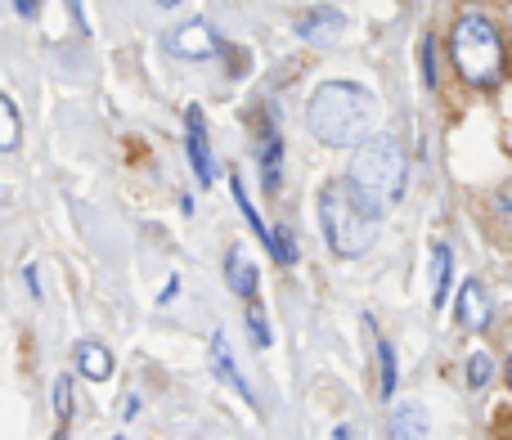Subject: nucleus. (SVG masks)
Segmentation results:
<instances>
[{"mask_svg": "<svg viewBox=\"0 0 512 440\" xmlns=\"http://www.w3.org/2000/svg\"><path fill=\"white\" fill-rule=\"evenodd\" d=\"M450 54L454 68L463 72V81L472 86H495L504 77V41H499V27L486 14H463L450 32Z\"/></svg>", "mask_w": 512, "mask_h": 440, "instance_id": "7ed1b4c3", "label": "nucleus"}, {"mask_svg": "<svg viewBox=\"0 0 512 440\" xmlns=\"http://www.w3.org/2000/svg\"><path fill=\"white\" fill-rule=\"evenodd\" d=\"M225 279H230V288L239 292L243 301L256 297V265L243 247H230V256H225Z\"/></svg>", "mask_w": 512, "mask_h": 440, "instance_id": "f8f14e48", "label": "nucleus"}, {"mask_svg": "<svg viewBox=\"0 0 512 440\" xmlns=\"http://www.w3.org/2000/svg\"><path fill=\"white\" fill-rule=\"evenodd\" d=\"M212 369L221 373V382H225V387H234L243 400H248V405L256 400V396H252V387H248V382H243L239 364H234V355H230V342H225V333H216V337H212Z\"/></svg>", "mask_w": 512, "mask_h": 440, "instance_id": "9b49d317", "label": "nucleus"}, {"mask_svg": "<svg viewBox=\"0 0 512 440\" xmlns=\"http://www.w3.org/2000/svg\"><path fill=\"white\" fill-rule=\"evenodd\" d=\"M158 5H180V0H158Z\"/></svg>", "mask_w": 512, "mask_h": 440, "instance_id": "c85d7f7f", "label": "nucleus"}, {"mask_svg": "<svg viewBox=\"0 0 512 440\" xmlns=\"http://www.w3.org/2000/svg\"><path fill=\"white\" fill-rule=\"evenodd\" d=\"M77 373L81 378H90V382H104V378H113V351H108L104 342H77Z\"/></svg>", "mask_w": 512, "mask_h": 440, "instance_id": "9d476101", "label": "nucleus"}, {"mask_svg": "<svg viewBox=\"0 0 512 440\" xmlns=\"http://www.w3.org/2000/svg\"><path fill=\"white\" fill-rule=\"evenodd\" d=\"M18 14H23V18H36V14H41V0H18Z\"/></svg>", "mask_w": 512, "mask_h": 440, "instance_id": "393cba45", "label": "nucleus"}, {"mask_svg": "<svg viewBox=\"0 0 512 440\" xmlns=\"http://www.w3.org/2000/svg\"><path fill=\"white\" fill-rule=\"evenodd\" d=\"M454 310H459V324L468 328V333H481V328L490 324V315H495V301H490V292L481 288L477 279H468L459 288V306Z\"/></svg>", "mask_w": 512, "mask_h": 440, "instance_id": "0eeeda50", "label": "nucleus"}, {"mask_svg": "<svg viewBox=\"0 0 512 440\" xmlns=\"http://www.w3.org/2000/svg\"><path fill=\"white\" fill-rule=\"evenodd\" d=\"M0 122H5V140H0V149L14 153L18 149V131H23V126H18V108H14V99L9 95H0Z\"/></svg>", "mask_w": 512, "mask_h": 440, "instance_id": "f3484780", "label": "nucleus"}, {"mask_svg": "<svg viewBox=\"0 0 512 440\" xmlns=\"http://www.w3.org/2000/svg\"><path fill=\"white\" fill-rule=\"evenodd\" d=\"M261 185H265V194H279V180H283V140H279V131H274V122L270 117H261Z\"/></svg>", "mask_w": 512, "mask_h": 440, "instance_id": "6e6552de", "label": "nucleus"}, {"mask_svg": "<svg viewBox=\"0 0 512 440\" xmlns=\"http://www.w3.org/2000/svg\"><path fill=\"white\" fill-rule=\"evenodd\" d=\"M490 378H495V360H490L486 351H477L468 360V382H472V387H486Z\"/></svg>", "mask_w": 512, "mask_h": 440, "instance_id": "412c9836", "label": "nucleus"}, {"mask_svg": "<svg viewBox=\"0 0 512 440\" xmlns=\"http://www.w3.org/2000/svg\"><path fill=\"white\" fill-rule=\"evenodd\" d=\"M248 333H252L256 346H270L274 342V333H270V324H265V315H261V306H256V301H248Z\"/></svg>", "mask_w": 512, "mask_h": 440, "instance_id": "4be33fe9", "label": "nucleus"}, {"mask_svg": "<svg viewBox=\"0 0 512 440\" xmlns=\"http://www.w3.org/2000/svg\"><path fill=\"white\" fill-rule=\"evenodd\" d=\"M72 409H77V396H72V378H59V382H54V414H59V423H68Z\"/></svg>", "mask_w": 512, "mask_h": 440, "instance_id": "aec40b11", "label": "nucleus"}, {"mask_svg": "<svg viewBox=\"0 0 512 440\" xmlns=\"http://www.w3.org/2000/svg\"><path fill=\"white\" fill-rule=\"evenodd\" d=\"M495 203H499V212H504V216L512 220V185L499 189V198H495Z\"/></svg>", "mask_w": 512, "mask_h": 440, "instance_id": "b1692460", "label": "nucleus"}, {"mask_svg": "<svg viewBox=\"0 0 512 440\" xmlns=\"http://www.w3.org/2000/svg\"><path fill=\"white\" fill-rule=\"evenodd\" d=\"M378 122V99L355 81H328L310 95L306 104V126L315 140L333 144V149H351Z\"/></svg>", "mask_w": 512, "mask_h": 440, "instance_id": "f257e3e1", "label": "nucleus"}, {"mask_svg": "<svg viewBox=\"0 0 512 440\" xmlns=\"http://www.w3.org/2000/svg\"><path fill=\"white\" fill-rule=\"evenodd\" d=\"M50 440H68V432H54V436H50Z\"/></svg>", "mask_w": 512, "mask_h": 440, "instance_id": "cd10ccee", "label": "nucleus"}, {"mask_svg": "<svg viewBox=\"0 0 512 440\" xmlns=\"http://www.w3.org/2000/svg\"><path fill=\"white\" fill-rule=\"evenodd\" d=\"M171 50H176L180 59H212V54L221 50V41H216V32L207 23H189L171 36Z\"/></svg>", "mask_w": 512, "mask_h": 440, "instance_id": "1a4fd4ad", "label": "nucleus"}, {"mask_svg": "<svg viewBox=\"0 0 512 440\" xmlns=\"http://www.w3.org/2000/svg\"><path fill=\"white\" fill-rule=\"evenodd\" d=\"M230 189H234V203H239V212L248 216V225H252V229H256V234H261V238H265V247H270V234H274V229H265V220L256 216V207H252L248 189H243V180H239V176H230Z\"/></svg>", "mask_w": 512, "mask_h": 440, "instance_id": "2eb2a0df", "label": "nucleus"}, {"mask_svg": "<svg viewBox=\"0 0 512 440\" xmlns=\"http://www.w3.org/2000/svg\"><path fill=\"white\" fill-rule=\"evenodd\" d=\"M185 144H189V162H194L198 185H212L216 167H212V144H207V122H203V108L198 104L185 108Z\"/></svg>", "mask_w": 512, "mask_h": 440, "instance_id": "39448f33", "label": "nucleus"}, {"mask_svg": "<svg viewBox=\"0 0 512 440\" xmlns=\"http://www.w3.org/2000/svg\"><path fill=\"white\" fill-rule=\"evenodd\" d=\"M342 32H346V18L333 5H315L310 14L297 18V36L310 45H333V41H342Z\"/></svg>", "mask_w": 512, "mask_h": 440, "instance_id": "423d86ee", "label": "nucleus"}, {"mask_svg": "<svg viewBox=\"0 0 512 440\" xmlns=\"http://www.w3.org/2000/svg\"><path fill=\"white\" fill-rule=\"evenodd\" d=\"M319 220H324V238L337 256H364L378 238L382 207L351 180H333L319 194Z\"/></svg>", "mask_w": 512, "mask_h": 440, "instance_id": "f03ea898", "label": "nucleus"}, {"mask_svg": "<svg viewBox=\"0 0 512 440\" xmlns=\"http://www.w3.org/2000/svg\"><path fill=\"white\" fill-rule=\"evenodd\" d=\"M378 342V364H382V396H396V346L387 337H373Z\"/></svg>", "mask_w": 512, "mask_h": 440, "instance_id": "dca6fc26", "label": "nucleus"}, {"mask_svg": "<svg viewBox=\"0 0 512 440\" xmlns=\"http://www.w3.org/2000/svg\"><path fill=\"white\" fill-rule=\"evenodd\" d=\"M27 288H32V297H41V274H36V265H27Z\"/></svg>", "mask_w": 512, "mask_h": 440, "instance_id": "a878e982", "label": "nucleus"}, {"mask_svg": "<svg viewBox=\"0 0 512 440\" xmlns=\"http://www.w3.org/2000/svg\"><path fill=\"white\" fill-rule=\"evenodd\" d=\"M450 247L436 243L432 247V306H445V297H450Z\"/></svg>", "mask_w": 512, "mask_h": 440, "instance_id": "4468645a", "label": "nucleus"}, {"mask_svg": "<svg viewBox=\"0 0 512 440\" xmlns=\"http://www.w3.org/2000/svg\"><path fill=\"white\" fill-rule=\"evenodd\" d=\"M391 440H427V414L418 405H396L391 414Z\"/></svg>", "mask_w": 512, "mask_h": 440, "instance_id": "ddd939ff", "label": "nucleus"}, {"mask_svg": "<svg viewBox=\"0 0 512 440\" xmlns=\"http://www.w3.org/2000/svg\"><path fill=\"white\" fill-rule=\"evenodd\" d=\"M346 180H351L355 189H364V194L387 212V207L405 194V158H400L396 140H382L378 135V140L360 144V153L351 158V176Z\"/></svg>", "mask_w": 512, "mask_h": 440, "instance_id": "20e7f679", "label": "nucleus"}, {"mask_svg": "<svg viewBox=\"0 0 512 440\" xmlns=\"http://www.w3.org/2000/svg\"><path fill=\"white\" fill-rule=\"evenodd\" d=\"M68 9H72V18H77V27H81V32H90V18H86V5H81V0H68Z\"/></svg>", "mask_w": 512, "mask_h": 440, "instance_id": "5701e85b", "label": "nucleus"}, {"mask_svg": "<svg viewBox=\"0 0 512 440\" xmlns=\"http://www.w3.org/2000/svg\"><path fill=\"white\" fill-rule=\"evenodd\" d=\"M333 440H351V427H337V432H333Z\"/></svg>", "mask_w": 512, "mask_h": 440, "instance_id": "bb28decb", "label": "nucleus"}, {"mask_svg": "<svg viewBox=\"0 0 512 440\" xmlns=\"http://www.w3.org/2000/svg\"><path fill=\"white\" fill-rule=\"evenodd\" d=\"M508 382H512V360H508Z\"/></svg>", "mask_w": 512, "mask_h": 440, "instance_id": "c756f323", "label": "nucleus"}, {"mask_svg": "<svg viewBox=\"0 0 512 440\" xmlns=\"http://www.w3.org/2000/svg\"><path fill=\"white\" fill-rule=\"evenodd\" d=\"M270 252H274V261H279V265H292V261H297V238L288 234V225H279V229L270 234Z\"/></svg>", "mask_w": 512, "mask_h": 440, "instance_id": "a211bd4d", "label": "nucleus"}, {"mask_svg": "<svg viewBox=\"0 0 512 440\" xmlns=\"http://www.w3.org/2000/svg\"><path fill=\"white\" fill-rule=\"evenodd\" d=\"M418 72H423V86L432 90L436 86V41H432V36H423V41H418Z\"/></svg>", "mask_w": 512, "mask_h": 440, "instance_id": "6ab92c4d", "label": "nucleus"}]
</instances>
